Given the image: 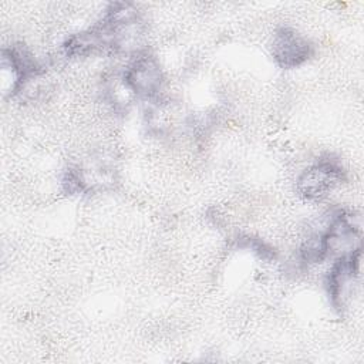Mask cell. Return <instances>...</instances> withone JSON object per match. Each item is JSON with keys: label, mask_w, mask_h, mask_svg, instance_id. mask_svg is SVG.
<instances>
[{"label": "cell", "mask_w": 364, "mask_h": 364, "mask_svg": "<svg viewBox=\"0 0 364 364\" xmlns=\"http://www.w3.org/2000/svg\"><path fill=\"white\" fill-rule=\"evenodd\" d=\"M98 53H138L145 24L139 10L127 1L109 3L102 18L90 28Z\"/></svg>", "instance_id": "6da1fadb"}, {"label": "cell", "mask_w": 364, "mask_h": 364, "mask_svg": "<svg viewBox=\"0 0 364 364\" xmlns=\"http://www.w3.org/2000/svg\"><path fill=\"white\" fill-rule=\"evenodd\" d=\"M164 71L156 57L148 51H138L125 67L121 81L128 92L145 100L158 98L164 87Z\"/></svg>", "instance_id": "7a4b0ae2"}, {"label": "cell", "mask_w": 364, "mask_h": 364, "mask_svg": "<svg viewBox=\"0 0 364 364\" xmlns=\"http://www.w3.org/2000/svg\"><path fill=\"white\" fill-rule=\"evenodd\" d=\"M346 178V169L337 159L320 158L299 175L296 191L307 200H320L343 183Z\"/></svg>", "instance_id": "3957f363"}, {"label": "cell", "mask_w": 364, "mask_h": 364, "mask_svg": "<svg viewBox=\"0 0 364 364\" xmlns=\"http://www.w3.org/2000/svg\"><path fill=\"white\" fill-rule=\"evenodd\" d=\"M270 53L280 68L293 70L311 60L316 50L314 44L297 30L282 26L273 34Z\"/></svg>", "instance_id": "277c9868"}, {"label": "cell", "mask_w": 364, "mask_h": 364, "mask_svg": "<svg viewBox=\"0 0 364 364\" xmlns=\"http://www.w3.org/2000/svg\"><path fill=\"white\" fill-rule=\"evenodd\" d=\"M360 257V247L350 253L341 255L331 264L330 270L326 274V291L331 307L338 313H341L346 307V301L350 296L351 287L358 277Z\"/></svg>", "instance_id": "5b68a950"}, {"label": "cell", "mask_w": 364, "mask_h": 364, "mask_svg": "<svg viewBox=\"0 0 364 364\" xmlns=\"http://www.w3.org/2000/svg\"><path fill=\"white\" fill-rule=\"evenodd\" d=\"M3 71L10 73V85L6 92L10 97L21 92L24 87L43 73V67L34 55L21 44L3 48L1 53Z\"/></svg>", "instance_id": "8992f818"}, {"label": "cell", "mask_w": 364, "mask_h": 364, "mask_svg": "<svg viewBox=\"0 0 364 364\" xmlns=\"http://www.w3.org/2000/svg\"><path fill=\"white\" fill-rule=\"evenodd\" d=\"M235 243H236L237 249L249 250L264 262H272V260H276V257H277L276 249L260 237L250 236V235H240L236 237Z\"/></svg>", "instance_id": "52a82bcc"}]
</instances>
